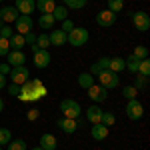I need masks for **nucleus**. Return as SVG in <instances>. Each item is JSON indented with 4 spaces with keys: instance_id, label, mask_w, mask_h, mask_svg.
Segmentation results:
<instances>
[{
    "instance_id": "50",
    "label": "nucleus",
    "mask_w": 150,
    "mask_h": 150,
    "mask_svg": "<svg viewBox=\"0 0 150 150\" xmlns=\"http://www.w3.org/2000/svg\"><path fill=\"white\" fill-rule=\"evenodd\" d=\"M54 150H58V148H54Z\"/></svg>"
},
{
    "instance_id": "5",
    "label": "nucleus",
    "mask_w": 150,
    "mask_h": 150,
    "mask_svg": "<svg viewBox=\"0 0 150 150\" xmlns=\"http://www.w3.org/2000/svg\"><path fill=\"white\" fill-rule=\"evenodd\" d=\"M126 116L130 118V120H140L142 118V114H144V106L140 104L138 98H134V100H128L126 102Z\"/></svg>"
},
{
    "instance_id": "47",
    "label": "nucleus",
    "mask_w": 150,
    "mask_h": 150,
    "mask_svg": "<svg viewBox=\"0 0 150 150\" xmlns=\"http://www.w3.org/2000/svg\"><path fill=\"white\" fill-rule=\"evenodd\" d=\"M32 150H42V148H40V146H36V148H32Z\"/></svg>"
},
{
    "instance_id": "29",
    "label": "nucleus",
    "mask_w": 150,
    "mask_h": 150,
    "mask_svg": "<svg viewBox=\"0 0 150 150\" xmlns=\"http://www.w3.org/2000/svg\"><path fill=\"white\" fill-rule=\"evenodd\" d=\"M66 8H72V10H80L86 6V0H62Z\"/></svg>"
},
{
    "instance_id": "10",
    "label": "nucleus",
    "mask_w": 150,
    "mask_h": 150,
    "mask_svg": "<svg viewBox=\"0 0 150 150\" xmlns=\"http://www.w3.org/2000/svg\"><path fill=\"white\" fill-rule=\"evenodd\" d=\"M132 22L140 32H146L150 28V16L146 12H132Z\"/></svg>"
},
{
    "instance_id": "51",
    "label": "nucleus",
    "mask_w": 150,
    "mask_h": 150,
    "mask_svg": "<svg viewBox=\"0 0 150 150\" xmlns=\"http://www.w3.org/2000/svg\"><path fill=\"white\" fill-rule=\"evenodd\" d=\"M0 2H2V0H0Z\"/></svg>"
},
{
    "instance_id": "15",
    "label": "nucleus",
    "mask_w": 150,
    "mask_h": 150,
    "mask_svg": "<svg viewBox=\"0 0 150 150\" xmlns=\"http://www.w3.org/2000/svg\"><path fill=\"white\" fill-rule=\"evenodd\" d=\"M102 112H104V110L98 106V104H92L90 108H86V120H88L90 124H100Z\"/></svg>"
},
{
    "instance_id": "11",
    "label": "nucleus",
    "mask_w": 150,
    "mask_h": 150,
    "mask_svg": "<svg viewBox=\"0 0 150 150\" xmlns=\"http://www.w3.org/2000/svg\"><path fill=\"white\" fill-rule=\"evenodd\" d=\"M50 60H52L50 52H48V50H42V48H40L38 52H34V58H32L36 68H46V66H50Z\"/></svg>"
},
{
    "instance_id": "34",
    "label": "nucleus",
    "mask_w": 150,
    "mask_h": 150,
    "mask_svg": "<svg viewBox=\"0 0 150 150\" xmlns=\"http://www.w3.org/2000/svg\"><path fill=\"white\" fill-rule=\"evenodd\" d=\"M12 140V134L8 128H0V146H4V144H8Z\"/></svg>"
},
{
    "instance_id": "6",
    "label": "nucleus",
    "mask_w": 150,
    "mask_h": 150,
    "mask_svg": "<svg viewBox=\"0 0 150 150\" xmlns=\"http://www.w3.org/2000/svg\"><path fill=\"white\" fill-rule=\"evenodd\" d=\"M98 82H100V86H104L106 90L116 88V86H118V74L112 72V70H102V72L98 74Z\"/></svg>"
},
{
    "instance_id": "18",
    "label": "nucleus",
    "mask_w": 150,
    "mask_h": 150,
    "mask_svg": "<svg viewBox=\"0 0 150 150\" xmlns=\"http://www.w3.org/2000/svg\"><path fill=\"white\" fill-rule=\"evenodd\" d=\"M48 40H50V46H62V44H66V32L56 28L48 34Z\"/></svg>"
},
{
    "instance_id": "9",
    "label": "nucleus",
    "mask_w": 150,
    "mask_h": 150,
    "mask_svg": "<svg viewBox=\"0 0 150 150\" xmlns=\"http://www.w3.org/2000/svg\"><path fill=\"white\" fill-rule=\"evenodd\" d=\"M88 98H90L94 104H100L108 98V92H106V88L100 86V84H92V86L88 88Z\"/></svg>"
},
{
    "instance_id": "42",
    "label": "nucleus",
    "mask_w": 150,
    "mask_h": 150,
    "mask_svg": "<svg viewBox=\"0 0 150 150\" xmlns=\"http://www.w3.org/2000/svg\"><path fill=\"white\" fill-rule=\"evenodd\" d=\"M24 40H26V44H36V34L28 32V34H24Z\"/></svg>"
},
{
    "instance_id": "30",
    "label": "nucleus",
    "mask_w": 150,
    "mask_h": 150,
    "mask_svg": "<svg viewBox=\"0 0 150 150\" xmlns=\"http://www.w3.org/2000/svg\"><path fill=\"white\" fill-rule=\"evenodd\" d=\"M100 124H104L106 128H110L112 124H116V116L112 112H102V118H100Z\"/></svg>"
},
{
    "instance_id": "28",
    "label": "nucleus",
    "mask_w": 150,
    "mask_h": 150,
    "mask_svg": "<svg viewBox=\"0 0 150 150\" xmlns=\"http://www.w3.org/2000/svg\"><path fill=\"white\" fill-rule=\"evenodd\" d=\"M106 6H108V10L110 12H122V8H124V0H108L106 2Z\"/></svg>"
},
{
    "instance_id": "19",
    "label": "nucleus",
    "mask_w": 150,
    "mask_h": 150,
    "mask_svg": "<svg viewBox=\"0 0 150 150\" xmlns=\"http://www.w3.org/2000/svg\"><path fill=\"white\" fill-rule=\"evenodd\" d=\"M56 6V0H36V8L40 10V14H52Z\"/></svg>"
},
{
    "instance_id": "23",
    "label": "nucleus",
    "mask_w": 150,
    "mask_h": 150,
    "mask_svg": "<svg viewBox=\"0 0 150 150\" xmlns=\"http://www.w3.org/2000/svg\"><path fill=\"white\" fill-rule=\"evenodd\" d=\"M92 84H94V76L90 74V72H82V74H78V86H82L84 90H88Z\"/></svg>"
},
{
    "instance_id": "12",
    "label": "nucleus",
    "mask_w": 150,
    "mask_h": 150,
    "mask_svg": "<svg viewBox=\"0 0 150 150\" xmlns=\"http://www.w3.org/2000/svg\"><path fill=\"white\" fill-rule=\"evenodd\" d=\"M14 8L20 12V14L30 16V14L36 10V0H16V2H14Z\"/></svg>"
},
{
    "instance_id": "1",
    "label": "nucleus",
    "mask_w": 150,
    "mask_h": 150,
    "mask_svg": "<svg viewBox=\"0 0 150 150\" xmlns=\"http://www.w3.org/2000/svg\"><path fill=\"white\" fill-rule=\"evenodd\" d=\"M46 96V86L42 84V80H32V78H28V80L20 84V94H18V98L22 100V102H36V100H40V98H44Z\"/></svg>"
},
{
    "instance_id": "25",
    "label": "nucleus",
    "mask_w": 150,
    "mask_h": 150,
    "mask_svg": "<svg viewBox=\"0 0 150 150\" xmlns=\"http://www.w3.org/2000/svg\"><path fill=\"white\" fill-rule=\"evenodd\" d=\"M124 62H126V68L132 72V74H138V64H140V60L134 54H130L128 58H124Z\"/></svg>"
},
{
    "instance_id": "48",
    "label": "nucleus",
    "mask_w": 150,
    "mask_h": 150,
    "mask_svg": "<svg viewBox=\"0 0 150 150\" xmlns=\"http://www.w3.org/2000/svg\"><path fill=\"white\" fill-rule=\"evenodd\" d=\"M2 24H4V22H2V18H0V26H2Z\"/></svg>"
},
{
    "instance_id": "38",
    "label": "nucleus",
    "mask_w": 150,
    "mask_h": 150,
    "mask_svg": "<svg viewBox=\"0 0 150 150\" xmlns=\"http://www.w3.org/2000/svg\"><path fill=\"white\" fill-rule=\"evenodd\" d=\"M12 34H14V32H12L10 24H2V26H0V36H2V38H6V40H8Z\"/></svg>"
},
{
    "instance_id": "33",
    "label": "nucleus",
    "mask_w": 150,
    "mask_h": 150,
    "mask_svg": "<svg viewBox=\"0 0 150 150\" xmlns=\"http://www.w3.org/2000/svg\"><path fill=\"white\" fill-rule=\"evenodd\" d=\"M36 44H38V48H42V50H48V46H50V40H48V34H38L36 36Z\"/></svg>"
},
{
    "instance_id": "24",
    "label": "nucleus",
    "mask_w": 150,
    "mask_h": 150,
    "mask_svg": "<svg viewBox=\"0 0 150 150\" xmlns=\"http://www.w3.org/2000/svg\"><path fill=\"white\" fill-rule=\"evenodd\" d=\"M54 16L52 14H40V18H38V24H40V28H54Z\"/></svg>"
},
{
    "instance_id": "4",
    "label": "nucleus",
    "mask_w": 150,
    "mask_h": 150,
    "mask_svg": "<svg viewBox=\"0 0 150 150\" xmlns=\"http://www.w3.org/2000/svg\"><path fill=\"white\" fill-rule=\"evenodd\" d=\"M32 26H34V20H32V16H26V14H20L18 18H16V22H14V28H16V34H28V32H32Z\"/></svg>"
},
{
    "instance_id": "35",
    "label": "nucleus",
    "mask_w": 150,
    "mask_h": 150,
    "mask_svg": "<svg viewBox=\"0 0 150 150\" xmlns=\"http://www.w3.org/2000/svg\"><path fill=\"white\" fill-rule=\"evenodd\" d=\"M132 54L138 58V60H144V58H148V48H146V46H136Z\"/></svg>"
},
{
    "instance_id": "37",
    "label": "nucleus",
    "mask_w": 150,
    "mask_h": 150,
    "mask_svg": "<svg viewBox=\"0 0 150 150\" xmlns=\"http://www.w3.org/2000/svg\"><path fill=\"white\" fill-rule=\"evenodd\" d=\"M8 52H10V44H8V40L0 36V56H6Z\"/></svg>"
},
{
    "instance_id": "31",
    "label": "nucleus",
    "mask_w": 150,
    "mask_h": 150,
    "mask_svg": "<svg viewBox=\"0 0 150 150\" xmlns=\"http://www.w3.org/2000/svg\"><path fill=\"white\" fill-rule=\"evenodd\" d=\"M132 86H134V88H136V90H144V88H146V86H148V76H136V78H134V84H132Z\"/></svg>"
},
{
    "instance_id": "49",
    "label": "nucleus",
    "mask_w": 150,
    "mask_h": 150,
    "mask_svg": "<svg viewBox=\"0 0 150 150\" xmlns=\"http://www.w3.org/2000/svg\"><path fill=\"white\" fill-rule=\"evenodd\" d=\"M0 150H2V146H0Z\"/></svg>"
},
{
    "instance_id": "40",
    "label": "nucleus",
    "mask_w": 150,
    "mask_h": 150,
    "mask_svg": "<svg viewBox=\"0 0 150 150\" xmlns=\"http://www.w3.org/2000/svg\"><path fill=\"white\" fill-rule=\"evenodd\" d=\"M38 116H40V112H38V108H30V110L26 112V118H28L30 122H32V120H36Z\"/></svg>"
},
{
    "instance_id": "14",
    "label": "nucleus",
    "mask_w": 150,
    "mask_h": 150,
    "mask_svg": "<svg viewBox=\"0 0 150 150\" xmlns=\"http://www.w3.org/2000/svg\"><path fill=\"white\" fill-rule=\"evenodd\" d=\"M18 16H20V12L16 10L14 6H4L0 10V18H2V22H6V24H14Z\"/></svg>"
},
{
    "instance_id": "8",
    "label": "nucleus",
    "mask_w": 150,
    "mask_h": 150,
    "mask_svg": "<svg viewBox=\"0 0 150 150\" xmlns=\"http://www.w3.org/2000/svg\"><path fill=\"white\" fill-rule=\"evenodd\" d=\"M114 22H116V14L110 12L108 8H104L96 14V24L102 26V28H110V26H114Z\"/></svg>"
},
{
    "instance_id": "45",
    "label": "nucleus",
    "mask_w": 150,
    "mask_h": 150,
    "mask_svg": "<svg viewBox=\"0 0 150 150\" xmlns=\"http://www.w3.org/2000/svg\"><path fill=\"white\" fill-rule=\"evenodd\" d=\"M30 48H32V54H34V52H38V50H40V48H38V44H30Z\"/></svg>"
},
{
    "instance_id": "41",
    "label": "nucleus",
    "mask_w": 150,
    "mask_h": 150,
    "mask_svg": "<svg viewBox=\"0 0 150 150\" xmlns=\"http://www.w3.org/2000/svg\"><path fill=\"white\" fill-rule=\"evenodd\" d=\"M8 94H10V96H18V94H20V86H18V84H10V86H8Z\"/></svg>"
},
{
    "instance_id": "32",
    "label": "nucleus",
    "mask_w": 150,
    "mask_h": 150,
    "mask_svg": "<svg viewBox=\"0 0 150 150\" xmlns=\"http://www.w3.org/2000/svg\"><path fill=\"white\" fill-rule=\"evenodd\" d=\"M138 74H140V76H150V60H148V58L140 60V64H138Z\"/></svg>"
},
{
    "instance_id": "27",
    "label": "nucleus",
    "mask_w": 150,
    "mask_h": 150,
    "mask_svg": "<svg viewBox=\"0 0 150 150\" xmlns=\"http://www.w3.org/2000/svg\"><path fill=\"white\" fill-rule=\"evenodd\" d=\"M122 96L126 98V100H134V98H138V90L132 86V84H128L122 88Z\"/></svg>"
},
{
    "instance_id": "17",
    "label": "nucleus",
    "mask_w": 150,
    "mask_h": 150,
    "mask_svg": "<svg viewBox=\"0 0 150 150\" xmlns=\"http://www.w3.org/2000/svg\"><path fill=\"white\" fill-rule=\"evenodd\" d=\"M42 150H54L58 146V140L54 134H50V132H46V134H42L40 136V144H38Z\"/></svg>"
},
{
    "instance_id": "3",
    "label": "nucleus",
    "mask_w": 150,
    "mask_h": 150,
    "mask_svg": "<svg viewBox=\"0 0 150 150\" xmlns=\"http://www.w3.org/2000/svg\"><path fill=\"white\" fill-rule=\"evenodd\" d=\"M58 108H60V112L64 114V118H74V120H78V116L82 114L80 104L76 102V100H72V98H64Z\"/></svg>"
},
{
    "instance_id": "46",
    "label": "nucleus",
    "mask_w": 150,
    "mask_h": 150,
    "mask_svg": "<svg viewBox=\"0 0 150 150\" xmlns=\"http://www.w3.org/2000/svg\"><path fill=\"white\" fill-rule=\"evenodd\" d=\"M2 110H4V100L0 98V112H2Z\"/></svg>"
},
{
    "instance_id": "21",
    "label": "nucleus",
    "mask_w": 150,
    "mask_h": 150,
    "mask_svg": "<svg viewBox=\"0 0 150 150\" xmlns=\"http://www.w3.org/2000/svg\"><path fill=\"white\" fill-rule=\"evenodd\" d=\"M124 68H126V62H124V58H120V56L110 58V64H108V70H112V72H116V74H120V72H122Z\"/></svg>"
},
{
    "instance_id": "16",
    "label": "nucleus",
    "mask_w": 150,
    "mask_h": 150,
    "mask_svg": "<svg viewBox=\"0 0 150 150\" xmlns=\"http://www.w3.org/2000/svg\"><path fill=\"white\" fill-rule=\"evenodd\" d=\"M58 128H60L62 132H66V134H74V132L78 130V122H76L74 118H60V120H58Z\"/></svg>"
},
{
    "instance_id": "44",
    "label": "nucleus",
    "mask_w": 150,
    "mask_h": 150,
    "mask_svg": "<svg viewBox=\"0 0 150 150\" xmlns=\"http://www.w3.org/2000/svg\"><path fill=\"white\" fill-rule=\"evenodd\" d=\"M2 88H6V76L4 74H0V90Z\"/></svg>"
},
{
    "instance_id": "39",
    "label": "nucleus",
    "mask_w": 150,
    "mask_h": 150,
    "mask_svg": "<svg viewBox=\"0 0 150 150\" xmlns=\"http://www.w3.org/2000/svg\"><path fill=\"white\" fill-rule=\"evenodd\" d=\"M72 28H74V22H72L70 18H66V20H62V28H60L62 32H66V34H68V32L72 30Z\"/></svg>"
},
{
    "instance_id": "13",
    "label": "nucleus",
    "mask_w": 150,
    "mask_h": 150,
    "mask_svg": "<svg viewBox=\"0 0 150 150\" xmlns=\"http://www.w3.org/2000/svg\"><path fill=\"white\" fill-rule=\"evenodd\" d=\"M6 58H8V64H10L12 68L26 64V54H24L22 50H10V52L6 54Z\"/></svg>"
},
{
    "instance_id": "20",
    "label": "nucleus",
    "mask_w": 150,
    "mask_h": 150,
    "mask_svg": "<svg viewBox=\"0 0 150 150\" xmlns=\"http://www.w3.org/2000/svg\"><path fill=\"white\" fill-rule=\"evenodd\" d=\"M94 140H106L108 138V128L104 124H92V130H90Z\"/></svg>"
},
{
    "instance_id": "36",
    "label": "nucleus",
    "mask_w": 150,
    "mask_h": 150,
    "mask_svg": "<svg viewBox=\"0 0 150 150\" xmlns=\"http://www.w3.org/2000/svg\"><path fill=\"white\" fill-rule=\"evenodd\" d=\"M8 150H26V142L24 140H10L8 142Z\"/></svg>"
},
{
    "instance_id": "7",
    "label": "nucleus",
    "mask_w": 150,
    "mask_h": 150,
    "mask_svg": "<svg viewBox=\"0 0 150 150\" xmlns=\"http://www.w3.org/2000/svg\"><path fill=\"white\" fill-rule=\"evenodd\" d=\"M30 78V72H28V68H26V64L24 66H14V68H10V80L12 84H24V82Z\"/></svg>"
},
{
    "instance_id": "43",
    "label": "nucleus",
    "mask_w": 150,
    "mask_h": 150,
    "mask_svg": "<svg viewBox=\"0 0 150 150\" xmlns=\"http://www.w3.org/2000/svg\"><path fill=\"white\" fill-rule=\"evenodd\" d=\"M0 74H4V76L10 74V64H8V62H4V64L0 62Z\"/></svg>"
},
{
    "instance_id": "2",
    "label": "nucleus",
    "mask_w": 150,
    "mask_h": 150,
    "mask_svg": "<svg viewBox=\"0 0 150 150\" xmlns=\"http://www.w3.org/2000/svg\"><path fill=\"white\" fill-rule=\"evenodd\" d=\"M88 38H90V32H88L86 28H78V26H74L68 34H66V42L78 48V46H84V44L88 42Z\"/></svg>"
},
{
    "instance_id": "22",
    "label": "nucleus",
    "mask_w": 150,
    "mask_h": 150,
    "mask_svg": "<svg viewBox=\"0 0 150 150\" xmlns=\"http://www.w3.org/2000/svg\"><path fill=\"white\" fill-rule=\"evenodd\" d=\"M8 44H10L12 50H22V48L26 46V40H24L22 34H12L10 38H8Z\"/></svg>"
},
{
    "instance_id": "26",
    "label": "nucleus",
    "mask_w": 150,
    "mask_h": 150,
    "mask_svg": "<svg viewBox=\"0 0 150 150\" xmlns=\"http://www.w3.org/2000/svg\"><path fill=\"white\" fill-rule=\"evenodd\" d=\"M52 16H54V20H66L68 18V8L66 6H54V10H52Z\"/></svg>"
}]
</instances>
